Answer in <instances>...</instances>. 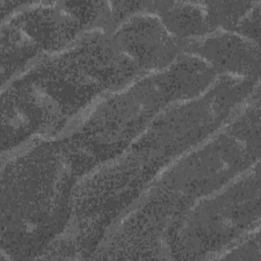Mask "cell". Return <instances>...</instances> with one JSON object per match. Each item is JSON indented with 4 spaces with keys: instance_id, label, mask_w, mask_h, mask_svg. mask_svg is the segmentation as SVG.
Segmentation results:
<instances>
[{
    "instance_id": "9c48e42d",
    "label": "cell",
    "mask_w": 261,
    "mask_h": 261,
    "mask_svg": "<svg viewBox=\"0 0 261 261\" xmlns=\"http://www.w3.org/2000/svg\"><path fill=\"white\" fill-rule=\"evenodd\" d=\"M111 34L141 75L164 70L184 55L180 42L151 12L128 17Z\"/></svg>"
},
{
    "instance_id": "52a82bcc",
    "label": "cell",
    "mask_w": 261,
    "mask_h": 261,
    "mask_svg": "<svg viewBox=\"0 0 261 261\" xmlns=\"http://www.w3.org/2000/svg\"><path fill=\"white\" fill-rule=\"evenodd\" d=\"M260 226V162L198 201L167 229L166 259L217 260Z\"/></svg>"
},
{
    "instance_id": "8fae6325",
    "label": "cell",
    "mask_w": 261,
    "mask_h": 261,
    "mask_svg": "<svg viewBox=\"0 0 261 261\" xmlns=\"http://www.w3.org/2000/svg\"><path fill=\"white\" fill-rule=\"evenodd\" d=\"M260 226L246 234L234 245L224 251L217 260H261Z\"/></svg>"
},
{
    "instance_id": "7c38bea8",
    "label": "cell",
    "mask_w": 261,
    "mask_h": 261,
    "mask_svg": "<svg viewBox=\"0 0 261 261\" xmlns=\"http://www.w3.org/2000/svg\"><path fill=\"white\" fill-rule=\"evenodd\" d=\"M24 1H4L0 0V13H1V21L9 17L16 10H18Z\"/></svg>"
},
{
    "instance_id": "30bf717a",
    "label": "cell",
    "mask_w": 261,
    "mask_h": 261,
    "mask_svg": "<svg viewBox=\"0 0 261 261\" xmlns=\"http://www.w3.org/2000/svg\"><path fill=\"white\" fill-rule=\"evenodd\" d=\"M184 55L206 62L217 75L260 80V44L231 32L185 41Z\"/></svg>"
},
{
    "instance_id": "3957f363",
    "label": "cell",
    "mask_w": 261,
    "mask_h": 261,
    "mask_svg": "<svg viewBox=\"0 0 261 261\" xmlns=\"http://www.w3.org/2000/svg\"><path fill=\"white\" fill-rule=\"evenodd\" d=\"M88 174L64 135L1 157L0 261L39 260L67 227L74 189Z\"/></svg>"
},
{
    "instance_id": "8992f818",
    "label": "cell",
    "mask_w": 261,
    "mask_h": 261,
    "mask_svg": "<svg viewBox=\"0 0 261 261\" xmlns=\"http://www.w3.org/2000/svg\"><path fill=\"white\" fill-rule=\"evenodd\" d=\"M118 1H24L1 21V87L41 58L58 53L93 30L113 32Z\"/></svg>"
},
{
    "instance_id": "5b68a950",
    "label": "cell",
    "mask_w": 261,
    "mask_h": 261,
    "mask_svg": "<svg viewBox=\"0 0 261 261\" xmlns=\"http://www.w3.org/2000/svg\"><path fill=\"white\" fill-rule=\"evenodd\" d=\"M217 76L203 60L182 55L102 98L64 136L91 173L121 154L159 114L199 96Z\"/></svg>"
},
{
    "instance_id": "6da1fadb",
    "label": "cell",
    "mask_w": 261,
    "mask_h": 261,
    "mask_svg": "<svg viewBox=\"0 0 261 261\" xmlns=\"http://www.w3.org/2000/svg\"><path fill=\"white\" fill-rule=\"evenodd\" d=\"M260 80L218 75L202 94L159 114L113 160L80 180L61 238L74 259H90L109 227L172 163L221 128Z\"/></svg>"
},
{
    "instance_id": "7a4b0ae2",
    "label": "cell",
    "mask_w": 261,
    "mask_h": 261,
    "mask_svg": "<svg viewBox=\"0 0 261 261\" xmlns=\"http://www.w3.org/2000/svg\"><path fill=\"white\" fill-rule=\"evenodd\" d=\"M142 76L111 32L93 30L1 87V157L64 135L105 96Z\"/></svg>"
},
{
    "instance_id": "277c9868",
    "label": "cell",
    "mask_w": 261,
    "mask_h": 261,
    "mask_svg": "<svg viewBox=\"0 0 261 261\" xmlns=\"http://www.w3.org/2000/svg\"><path fill=\"white\" fill-rule=\"evenodd\" d=\"M260 87L215 134L166 170L127 209L145 229L165 236L198 201L219 191L260 162Z\"/></svg>"
},
{
    "instance_id": "ba28073f",
    "label": "cell",
    "mask_w": 261,
    "mask_h": 261,
    "mask_svg": "<svg viewBox=\"0 0 261 261\" xmlns=\"http://www.w3.org/2000/svg\"><path fill=\"white\" fill-rule=\"evenodd\" d=\"M259 1H150L149 12L182 43L217 32L241 35Z\"/></svg>"
}]
</instances>
